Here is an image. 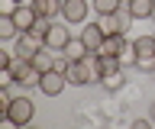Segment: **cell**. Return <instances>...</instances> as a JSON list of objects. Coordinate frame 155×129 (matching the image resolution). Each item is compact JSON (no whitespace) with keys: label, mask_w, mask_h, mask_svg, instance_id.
I'll return each instance as SVG.
<instances>
[{"label":"cell","mask_w":155,"mask_h":129,"mask_svg":"<svg viewBox=\"0 0 155 129\" xmlns=\"http://www.w3.org/2000/svg\"><path fill=\"white\" fill-rule=\"evenodd\" d=\"M32 116H36V103H32V97H29V90H26L23 97H13L10 110L3 113V123H10V126H26V123H32Z\"/></svg>","instance_id":"cell-1"},{"label":"cell","mask_w":155,"mask_h":129,"mask_svg":"<svg viewBox=\"0 0 155 129\" xmlns=\"http://www.w3.org/2000/svg\"><path fill=\"white\" fill-rule=\"evenodd\" d=\"M87 13H91V0H61V20L68 26L87 23Z\"/></svg>","instance_id":"cell-2"},{"label":"cell","mask_w":155,"mask_h":129,"mask_svg":"<svg viewBox=\"0 0 155 129\" xmlns=\"http://www.w3.org/2000/svg\"><path fill=\"white\" fill-rule=\"evenodd\" d=\"M65 87H68V78H65V71H58V68L45 71V74H42V81H39V90H42L45 97H58Z\"/></svg>","instance_id":"cell-3"},{"label":"cell","mask_w":155,"mask_h":129,"mask_svg":"<svg viewBox=\"0 0 155 129\" xmlns=\"http://www.w3.org/2000/svg\"><path fill=\"white\" fill-rule=\"evenodd\" d=\"M42 49V42L32 36V32H19L16 36V45H13V52H16L19 58H26V61H32V55Z\"/></svg>","instance_id":"cell-4"},{"label":"cell","mask_w":155,"mask_h":129,"mask_svg":"<svg viewBox=\"0 0 155 129\" xmlns=\"http://www.w3.org/2000/svg\"><path fill=\"white\" fill-rule=\"evenodd\" d=\"M13 20H16V26H19V32H29L32 26H36V20H39V13L32 10V3H19L16 10L10 13Z\"/></svg>","instance_id":"cell-5"},{"label":"cell","mask_w":155,"mask_h":129,"mask_svg":"<svg viewBox=\"0 0 155 129\" xmlns=\"http://www.w3.org/2000/svg\"><path fill=\"white\" fill-rule=\"evenodd\" d=\"M68 42H71V32H68V26H61V23L52 20V29H48V36H45V45H48V49H55V52H61Z\"/></svg>","instance_id":"cell-6"},{"label":"cell","mask_w":155,"mask_h":129,"mask_svg":"<svg viewBox=\"0 0 155 129\" xmlns=\"http://www.w3.org/2000/svg\"><path fill=\"white\" fill-rule=\"evenodd\" d=\"M81 39H84V45L91 52L100 49V42H104V29H100V23H81Z\"/></svg>","instance_id":"cell-7"},{"label":"cell","mask_w":155,"mask_h":129,"mask_svg":"<svg viewBox=\"0 0 155 129\" xmlns=\"http://www.w3.org/2000/svg\"><path fill=\"white\" fill-rule=\"evenodd\" d=\"M65 78H68V84H74V87H87V84H91V74H87L84 61H71L68 71H65Z\"/></svg>","instance_id":"cell-8"},{"label":"cell","mask_w":155,"mask_h":129,"mask_svg":"<svg viewBox=\"0 0 155 129\" xmlns=\"http://www.w3.org/2000/svg\"><path fill=\"white\" fill-rule=\"evenodd\" d=\"M55 55H58L55 49H48V45H42V49H39L36 55H32V65H36V68L42 71V74H45V71H52V68H55Z\"/></svg>","instance_id":"cell-9"},{"label":"cell","mask_w":155,"mask_h":129,"mask_svg":"<svg viewBox=\"0 0 155 129\" xmlns=\"http://www.w3.org/2000/svg\"><path fill=\"white\" fill-rule=\"evenodd\" d=\"M123 81H126V68H116V71H107L104 78H100V87L107 94H116V90L123 87Z\"/></svg>","instance_id":"cell-10"},{"label":"cell","mask_w":155,"mask_h":129,"mask_svg":"<svg viewBox=\"0 0 155 129\" xmlns=\"http://www.w3.org/2000/svg\"><path fill=\"white\" fill-rule=\"evenodd\" d=\"M32 10L45 20H55V16H61V0H32Z\"/></svg>","instance_id":"cell-11"},{"label":"cell","mask_w":155,"mask_h":129,"mask_svg":"<svg viewBox=\"0 0 155 129\" xmlns=\"http://www.w3.org/2000/svg\"><path fill=\"white\" fill-rule=\"evenodd\" d=\"M126 7L136 20H152V10H155V0H126Z\"/></svg>","instance_id":"cell-12"},{"label":"cell","mask_w":155,"mask_h":129,"mask_svg":"<svg viewBox=\"0 0 155 129\" xmlns=\"http://www.w3.org/2000/svg\"><path fill=\"white\" fill-rule=\"evenodd\" d=\"M97 23H100L104 36H120V32H123V26H120V16H116V13H97Z\"/></svg>","instance_id":"cell-13"},{"label":"cell","mask_w":155,"mask_h":129,"mask_svg":"<svg viewBox=\"0 0 155 129\" xmlns=\"http://www.w3.org/2000/svg\"><path fill=\"white\" fill-rule=\"evenodd\" d=\"M123 42H126V32H120V36H104V42H100L97 55H120Z\"/></svg>","instance_id":"cell-14"},{"label":"cell","mask_w":155,"mask_h":129,"mask_svg":"<svg viewBox=\"0 0 155 129\" xmlns=\"http://www.w3.org/2000/svg\"><path fill=\"white\" fill-rule=\"evenodd\" d=\"M19 36V26H16V20L10 16V13H0V39L3 42H13Z\"/></svg>","instance_id":"cell-15"},{"label":"cell","mask_w":155,"mask_h":129,"mask_svg":"<svg viewBox=\"0 0 155 129\" xmlns=\"http://www.w3.org/2000/svg\"><path fill=\"white\" fill-rule=\"evenodd\" d=\"M116 58H120V65H123V68H136V61H139V52H136V42H133V39H126Z\"/></svg>","instance_id":"cell-16"},{"label":"cell","mask_w":155,"mask_h":129,"mask_svg":"<svg viewBox=\"0 0 155 129\" xmlns=\"http://www.w3.org/2000/svg\"><path fill=\"white\" fill-rule=\"evenodd\" d=\"M61 52H65V55H68L71 61H81V58H84V55H87L91 49H87V45H84V39L78 36V39H71V42H68V45H65Z\"/></svg>","instance_id":"cell-17"},{"label":"cell","mask_w":155,"mask_h":129,"mask_svg":"<svg viewBox=\"0 0 155 129\" xmlns=\"http://www.w3.org/2000/svg\"><path fill=\"white\" fill-rule=\"evenodd\" d=\"M136 52L139 55H155V32H145V36H136Z\"/></svg>","instance_id":"cell-18"},{"label":"cell","mask_w":155,"mask_h":129,"mask_svg":"<svg viewBox=\"0 0 155 129\" xmlns=\"http://www.w3.org/2000/svg\"><path fill=\"white\" fill-rule=\"evenodd\" d=\"M91 7H94L97 13H116L120 7H126L123 0H91Z\"/></svg>","instance_id":"cell-19"},{"label":"cell","mask_w":155,"mask_h":129,"mask_svg":"<svg viewBox=\"0 0 155 129\" xmlns=\"http://www.w3.org/2000/svg\"><path fill=\"white\" fill-rule=\"evenodd\" d=\"M48 29H52V20H45V16H39V20H36V26H32L29 32H32V36H36V39L42 42V45H45V36H48Z\"/></svg>","instance_id":"cell-20"},{"label":"cell","mask_w":155,"mask_h":129,"mask_svg":"<svg viewBox=\"0 0 155 129\" xmlns=\"http://www.w3.org/2000/svg\"><path fill=\"white\" fill-rule=\"evenodd\" d=\"M136 68H139V71H145V74H152V71H155V55H139Z\"/></svg>","instance_id":"cell-21"},{"label":"cell","mask_w":155,"mask_h":129,"mask_svg":"<svg viewBox=\"0 0 155 129\" xmlns=\"http://www.w3.org/2000/svg\"><path fill=\"white\" fill-rule=\"evenodd\" d=\"M10 103H13V94H10V87H0V113H7Z\"/></svg>","instance_id":"cell-22"},{"label":"cell","mask_w":155,"mask_h":129,"mask_svg":"<svg viewBox=\"0 0 155 129\" xmlns=\"http://www.w3.org/2000/svg\"><path fill=\"white\" fill-rule=\"evenodd\" d=\"M16 7H19L16 0H0V13H13Z\"/></svg>","instance_id":"cell-23"},{"label":"cell","mask_w":155,"mask_h":129,"mask_svg":"<svg viewBox=\"0 0 155 129\" xmlns=\"http://www.w3.org/2000/svg\"><path fill=\"white\" fill-rule=\"evenodd\" d=\"M133 129H152V119H133Z\"/></svg>","instance_id":"cell-24"},{"label":"cell","mask_w":155,"mask_h":129,"mask_svg":"<svg viewBox=\"0 0 155 129\" xmlns=\"http://www.w3.org/2000/svg\"><path fill=\"white\" fill-rule=\"evenodd\" d=\"M16 3H32V0H16Z\"/></svg>","instance_id":"cell-25"},{"label":"cell","mask_w":155,"mask_h":129,"mask_svg":"<svg viewBox=\"0 0 155 129\" xmlns=\"http://www.w3.org/2000/svg\"><path fill=\"white\" fill-rule=\"evenodd\" d=\"M152 119H155V103H152Z\"/></svg>","instance_id":"cell-26"},{"label":"cell","mask_w":155,"mask_h":129,"mask_svg":"<svg viewBox=\"0 0 155 129\" xmlns=\"http://www.w3.org/2000/svg\"><path fill=\"white\" fill-rule=\"evenodd\" d=\"M152 23H155V10H152Z\"/></svg>","instance_id":"cell-27"}]
</instances>
